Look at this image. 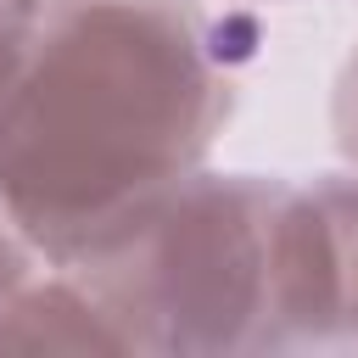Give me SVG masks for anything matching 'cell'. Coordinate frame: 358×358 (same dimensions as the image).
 I'll return each instance as SVG.
<instances>
[{"label": "cell", "mask_w": 358, "mask_h": 358, "mask_svg": "<svg viewBox=\"0 0 358 358\" xmlns=\"http://www.w3.org/2000/svg\"><path fill=\"white\" fill-rule=\"evenodd\" d=\"M229 112L235 56L201 0H45L0 101V201L73 268L179 190Z\"/></svg>", "instance_id": "obj_1"}, {"label": "cell", "mask_w": 358, "mask_h": 358, "mask_svg": "<svg viewBox=\"0 0 358 358\" xmlns=\"http://www.w3.org/2000/svg\"><path fill=\"white\" fill-rule=\"evenodd\" d=\"M274 173L196 168L73 274L117 313L134 352L235 358L274 341Z\"/></svg>", "instance_id": "obj_2"}, {"label": "cell", "mask_w": 358, "mask_h": 358, "mask_svg": "<svg viewBox=\"0 0 358 358\" xmlns=\"http://www.w3.org/2000/svg\"><path fill=\"white\" fill-rule=\"evenodd\" d=\"M268 352H358V173L280 185Z\"/></svg>", "instance_id": "obj_3"}, {"label": "cell", "mask_w": 358, "mask_h": 358, "mask_svg": "<svg viewBox=\"0 0 358 358\" xmlns=\"http://www.w3.org/2000/svg\"><path fill=\"white\" fill-rule=\"evenodd\" d=\"M0 352H134V341L84 274L39 263L0 296Z\"/></svg>", "instance_id": "obj_4"}, {"label": "cell", "mask_w": 358, "mask_h": 358, "mask_svg": "<svg viewBox=\"0 0 358 358\" xmlns=\"http://www.w3.org/2000/svg\"><path fill=\"white\" fill-rule=\"evenodd\" d=\"M39 11H45V0H0V101H6L11 78H17L22 56H28V39L39 28Z\"/></svg>", "instance_id": "obj_5"}, {"label": "cell", "mask_w": 358, "mask_h": 358, "mask_svg": "<svg viewBox=\"0 0 358 358\" xmlns=\"http://www.w3.org/2000/svg\"><path fill=\"white\" fill-rule=\"evenodd\" d=\"M330 129H336V151H341L347 168L358 173V45H352V56L341 62L336 101H330Z\"/></svg>", "instance_id": "obj_6"}, {"label": "cell", "mask_w": 358, "mask_h": 358, "mask_svg": "<svg viewBox=\"0 0 358 358\" xmlns=\"http://www.w3.org/2000/svg\"><path fill=\"white\" fill-rule=\"evenodd\" d=\"M39 263H45V257L28 246V235L17 229L11 207L0 201V296H11V291H17V285H22V280L39 268Z\"/></svg>", "instance_id": "obj_7"}]
</instances>
